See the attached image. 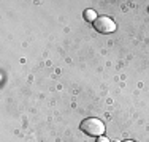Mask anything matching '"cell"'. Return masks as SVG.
<instances>
[{"instance_id": "4", "label": "cell", "mask_w": 149, "mask_h": 142, "mask_svg": "<svg viewBox=\"0 0 149 142\" xmlns=\"http://www.w3.org/2000/svg\"><path fill=\"white\" fill-rule=\"evenodd\" d=\"M95 142H111V141H109L108 137H105V136H100V137H97V141H95Z\"/></svg>"}, {"instance_id": "1", "label": "cell", "mask_w": 149, "mask_h": 142, "mask_svg": "<svg viewBox=\"0 0 149 142\" xmlns=\"http://www.w3.org/2000/svg\"><path fill=\"white\" fill-rule=\"evenodd\" d=\"M81 131L86 133L87 136H94V137H100L105 133V123L100 119H95V117H89V119L83 120L81 122Z\"/></svg>"}, {"instance_id": "2", "label": "cell", "mask_w": 149, "mask_h": 142, "mask_svg": "<svg viewBox=\"0 0 149 142\" xmlns=\"http://www.w3.org/2000/svg\"><path fill=\"white\" fill-rule=\"evenodd\" d=\"M94 28L97 32H100V33H113L116 30V24L108 16H98L94 21Z\"/></svg>"}, {"instance_id": "3", "label": "cell", "mask_w": 149, "mask_h": 142, "mask_svg": "<svg viewBox=\"0 0 149 142\" xmlns=\"http://www.w3.org/2000/svg\"><path fill=\"white\" fill-rule=\"evenodd\" d=\"M97 17L98 16H97V13H95L94 10H86V11H84V19L89 21V22H94Z\"/></svg>"}, {"instance_id": "6", "label": "cell", "mask_w": 149, "mask_h": 142, "mask_svg": "<svg viewBox=\"0 0 149 142\" xmlns=\"http://www.w3.org/2000/svg\"><path fill=\"white\" fill-rule=\"evenodd\" d=\"M114 142H119V141H114Z\"/></svg>"}, {"instance_id": "5", "label": "cell", "mask_w": 149, "mask_h": 142, "mask_svg": "<svg viewBox=\"0 0 149 142\" xmlns=\"http://www.w3.org/2000/svg\"><path fill=\"white\" fill-rule=\"evenodd\" d=\"M124 142H135V141H124Z\"/></svg>"}]
</instances>
